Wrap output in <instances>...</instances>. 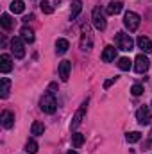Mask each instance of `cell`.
<instances>
[{"label":"cell","instance_id":"obj_21","mask_svg":"<svg viewBox=\"0 0 152 154\" xmlns=\"http://www.w3.org/2000/svg\"><path fill=\"white\" fill-rule=\"evenodd\" d=\"M31 133H32L34 136H41V134L45 133V124H43V122H34V124L31 125Z\"/></svg>","mask_w":152,"mask_h":154},{"label":"cell","instance_id":"obj_30","mask_svg":"<svg viewBox=\"0 0 152 154\" xmlns=\"http://www.w3.org/2000/svg\"><path fill=\"white\" fill-rule=\"evenodd\" d=\"M149 142H152V131H150V136H149Z\"/></svg>","mask_w":152,"mask_h":154},{"label":"cell","instance_id":"obj_28","mask_svg":"<svg viewBox=\"0 0 152 154\" xmlns=\"http://www.w3.org/2000/svg\"><path fill=\"white\" fill-rule=\"evenodd\" d=\"M131 93H132L134 97H140V95L143 93V86H141V84H134V86L131 88Z\"/></svg>","mask_w":152,"mask_h":154},{"label":"cell","instance_id":"obj_4","mask_svg":"<svg viewBox=\"0 0 152 154\" xmlns=\"http://www.w3.org/2000/svg\"><path fill=\"white\" fill-rule=\"evenodd\" d=\"M140 14L138 13H134V11H127L125 14H123V25L132 32V31H136L138 27H140Z\"/></svg>","mask_w":152,"mask_h":154},{"label":"cell","instance_id":"obj_12","mask_svg":"<svg viewBox=\"0 0 152 154\" xmlns=\"http://www.w3.org/2000/svg\"><path fill=\"white\" fill-rule=\"evenodd\" d=\"M11 68H13V59H11V56H9V54H2V56H0V72H2V74H7V72H11Z\"/></svg>","mask_w":152,"mask_h":154},{"label":"cell","instance_id":"obj_3","mask_svg":"<svg viewBox=\"0 0 152 154\" xmlns=\"http://www.w3.org/2000/svg\"><path fill=\"white\" fill-rule=\"evenodd\" d=\"M114 43H116V47H118L120 50H125V52L132 50V45H134L132 38H131L129 34H125V32H118V34L114 36Z\"/></svg>","mask_w":152,"mask_h":154},{"label":"cell","instance_id":"obj_14","mask_svg":"<svg viewBox=\"0 0 152 154\" xmlns=\"http://www.w3.org/2000/svg\"><path fill=\"white\" fill-rule=\"evenodd\" d=\"M9 91H11V81L7 77H2L0 79V97L2 99H7Z\"/></svg>","mask_w":152,"mask_h":154},{"label":"cell","instance_id":"obj_7","mask_svg":"<svg viewBox=\"0 0 152 154\" xmlns=\"http://www.w3.org/2000/svg\"><path fill=\"white\" fill-rule=\"evenodd\" d=\"M136 120H138V124H140V125H147V124H150L152 115H150L149 106H141V108L136 111Z\"/></svg>","mask_w":152,"mask_h":154},{"label":"cell","instance_id":"obj_15","mask_svg":"<svg viewBox=\"0 0 152 154\" xmlns=\"http://www.w3.org/2000/svg\"><path fill=\"white\" fill-rule=\"evenodd\" d=\"M136 45H138V48H141L143 52H152V41L147 36H140V38L136 39Z\"/></svg>","mask_w":152,"mask_h":154},{"label":"cell","instance_id":"obj_26","mask_svg":"<svg viewBox=\"0 0 152 154\" xmlns=\"http://www.w3.org/2000/svg\"><path fill=\"white\" fill-rule=\"evenodd\" d=\"M72 143H74V147H75V149H79V147L84 143V134H81V133L72 134Z\"/></svg>","mask_w":152,"mask_h":154},{"label":"cell","instance_id":"obj_29","mask_svg":"<svg viewBox=\"0 0 152 154\" xmlns=\"http://www.w3.org/2000/svg\"><path fill=\"white\" fill-rule=\"evenodd\" d=\"M113 82H116V77H113V79H109V81H106V82H104V88L108 90V88H109V86H111Z\"/></svg>","mask_w":152,"mask_h":154},{"label":"cell","instance_id":"obj_1","mask_svg":"<svg viewBox=\"0 0 152 154\" xmlns=\"http://www.w3.org/2000/svg\"><path fill=\"white\" fill-rule=\"evenodd\" d=\"M39 108H41L43 113H48V115H52V113L57 109V102H56L54 91H47V93H43V97L39 99Z\"/></svg>","mask_w":152,"mask_h":154},{"label":"cell","instance_id":"obj_31","mask_svg":"<svg viewBox=\"0 0 152 154\" xmlns=\"http://www.w3.org/2000/svg\"><path fill=\"white\" fill-rule=\"evenodd\" d=\"M68 154H77V152H75V151H70V152H68Z\"/></svg>","mask_w":152,"mask_h":154},{"label":"cell","instance_id":"obj_17","mask_svg":"<svg viewBox=\"0 0 152 154\" xmlns=\"http://www.w3.org/2000/svg\"><path fill=\"white\" fill-rule=\"evenodd\" d=\"M20 36H22V39L25 41V43H32L34 41V31L31 29V27H22V31H20Z\"/></svg>","mask_w":152,"mask_h":154},{"label":"cell","instance_id":"obj_23","mask_svg":"<svg viewBox=\"0 0 152 154\" xmlns=\"http://www.w3.org/2000/svg\"><path fill=\"white\" fill-rule=\"evenodd\" d=\"M131 66H132V61H131L129 57H120V59H118V68H120V70L127 72Z\"/></svg>","mask_w":152,"mask_h":154},{"label":"cell","instance_id":"obj_8","mask_svg":"<svg viewBox=\"0 0 152 154\" xmlns=\"http://www.w3.org/2000/svg\"><path fill=\"white\" fill-rule=\"evenodd\" d=\"M86 109H88V100H84V102L81 104L79 111L75 113V116H74V120H72V124H70V129H77V127H79V124L82 122V116L86 115Z\"/></svg>","mask_w":152,"mask_h":154},{"label":"cell","instance_id":"obj_10","mask_svg":"<svg viewBox=\"0 0 152 154\" xmlns=\"http://www.w3.org/2000/svg\"><path fill=\"white\" fill-rule=\"evenodd\" d=\"M70 70H72V61L65 59V61L59 63V77H61V81H68Z\"/></svg>","mask_w":152,"mask_h":154},{"label":"cell","instance_id":"obj_19","mask_svg":"<svg viewBox=\"0 0 152 154\" xmlns=\"http://www.w3.org/2000/svg\"><path fill=\"white\" fill-rule=\"evenodd\" d=\"M9 7H11V11H13L14 14H20V13L25 11V4H23V0H13Z\"/></svg>","mask_w":152,"mask_h":154},{"label":"cell","instance_id":"obj_5","mask_svg":"<svg viewBox=\"0 0 152 154\" xmlns=\"http://www.w3.org/2000/svg\"><path fill=\"white\" fill-rule=\"evenodd\" d=\"M11 52L14 54L16 59H22L25 56V47H23V39L22 38H13L11 39Z\"/></svg>","mask_w":152,"mask_h":154},{"label":"cell","instance_id":"obj_13","mask_svg":"<svg viewBox=\"0 0 152 154\" xmlns=\"http://www.w3.org/2000/svg\"><path fill=\"white\" fill-rule=\"evenodd\" d=\"M114 57H116V48L111 47V45H108L104 48V52H102V61L104 63H111V61H114Z\"/></svg>","mask_w":152,"mask_h":154},{"label":"cell","instance_id":"obj_24","mask_svg":"<svg viewBox=\"0 0 152 154\" xmlns=\"http://www.w3.org/2000/svg\"><path fill=\"white\" fill-rule=\"evenodd\" d=\"M25 152L29 154H36L38 152V143H36V140H27V143H25Z\"/></svg>","mask_w":152,"mask_h":154},{"label":"cell","instance_id":"obj_16","mask_svg":"<svg viewBox=\"0 0 152 154\" xmlns=\"http://www.w3.org/2000/svg\"><path fill=\"white\" fill-rule=\"evenodd\" d=\"M122 9H123V4H122L120 0H113V2H109V5L106 7V14H118Z\"/></svg>","mask_w":152,"mask_h":154},{"label":"cell","instance_id":"obj_20","mask_svg":"<svg viewBox=\"0 0 152 154\" xmlns=\"http://www.w3.org/2000/svg\"><path fill=\"white\" fill-rule=\"evenodd\" d=\"M81 9H82V2L81 0H74L72 2V11H70V20H75L79 16V13H81Z\"/></svg>","mask_w":152,"mask_h":154},{"label":"cell","instance_id":"obj_18","mask_svg":"<svg viewBox=\"0 0 152 154\" xmlns=\"http://www.w3.org/2000/svg\"><path fill=\"white\" fill-rule=\"evenodd\" d=\"M70 48V43H68V39H65V38H61V39H57L56 41V54H65L66 50Z\"/></svg>","mask_w":152,"mask_h":154},{"label":"cell","instance_id":"obj_2","mask_svg":"<svg viewBox=\"0 0 152 154\" xmlns=\"http://www.w3.org/2000/svg\"><path fill=\"white\" fill-rule=\"evenodd\" d=\"M91 22H93V25H95L97 31H106L108 22H106V14H104V11H102L100 7H95V9H93V13H91Z\"/></svg>","mask_w":152,"mask_h":154},{"label":"cell","instance_id":"obj_6","mask_svg":"<svg viewBox=\"0 0 152 154\" xmlns=\"http://www.w3.org/2000/svg\"><path fill=\"white\" fill-rule=\"evenodd\" d=\"M149 66H150L149 57H147V56H143V54H138V56H136V59H134V70H136L138 74H145V72L149 70Z\"/></svg>","mask_w":152,"mask_h":154},{"label":"cell","instance_id":"obj_22","mask_svg":"<svg viewBox=\"0 0 152 154\" xmlns=\"http://www.w3.org/2000/svg\"><path fill=\"white\" fill-rule=\"evenodd\" d=\"M0 23H2V27H4L5 31H11L14 22H13V18H11L9 14H2V16H0Z\"/></svg>","mask_w":152,"mask_h":154},{"label":"cell","instance_id":"obj_27","mask_svg":"<svg viewBox=\"0 0 152 154\" xmlns=\"http://www.w3.org/2000/svg\"><path fill=\"white\" fill-rule=\"evenodd\" d=\"M39 7H41V11H43L45 14H52V11H54V7H52L50 2H47V0H43V2L39 4Z\"/></svg>","mask_w":152,"mask_h":154},{"label":"cell","instance_id":"obj_9","mask_svg":"<svg viewBox=\"0 0 152 154\" xmlns=\"http://www.w3.org/2000/svg\"><path fill=\"white\" fill-rule=\"evenodd\" d=\"M93 45V38L90 34V29L88 27H82V38H81V48L82 50H90Z\"/></svg>","mask_w":152,"mask_h":154},{"label":"cell","instance_id":"obj_11","mask_svg":"<svg viewBox=\"0 0 152 154\" xmlns=\"http://www.w3.org/2000/svg\"><path fill=\"white\" fill-rule=\"evenodd\" d=\"M0 122H2V125L5 127V129H11L13 125H14V113L13 111H2V115H0Z\"/></svg>","mask_w":152,"mask_h":154},{"label":"cell","instance_id":"obj_25","mask_svg":"<svg viewBox=\"0 0 152 154\" xmlns=\"http://www.w3.org/2000/svg\"><path fill=\"white\" fill-rule=\"evenodd\" d=\"M125 140H127L129 143H136V142H140V140H141V133H138V131L127 133V134H125Z\"/></svg>","mask_w":152,"mask_h":154}]
</instances>
